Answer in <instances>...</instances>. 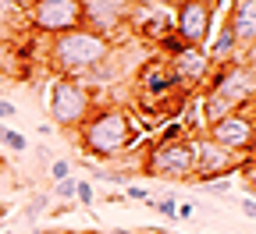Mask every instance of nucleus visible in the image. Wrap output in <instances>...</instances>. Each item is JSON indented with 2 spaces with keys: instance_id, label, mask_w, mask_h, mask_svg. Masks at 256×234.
I'll return each instance as SVG.
<instances>
[{
  "instance_id": "f257e3e1",
  "label": "nucleus",
  "mask_w": 256,
  "mask_h": 234,
  "mask_svg": "<svg viewBox=\"0 0 256 234\" xmlns=\"http://www.w3.org/2000/svg\"><path fill=\"white\" fill-rule=\"evenodd\" d=\"M75 131H78L82 153L92 156L96 163H107V160H118V156L128 153V149H136L146 128H142L132 114H128L124 107H114V103L100 107V103H96L92 114H89Z\"/></svg>"
},
{
  "instance_id": "f03ea898",
  "label": "nucleus",
  "mask_w": 256,
  "mask_h": 234,
  "mask_svg": "<svg viewBox=\"0 0 256 234\" xmlns=\"http://www.w3.org/2000/svg\"><path fill=\"white\" fill-rule=\"evenodd\" d=\"M114 50H118V43H110L107 36H96L89 28H72L64 36L46 39V64L54 68V75L86 78L100 64H107L114 57Z\"/></svg>"
},
{
  "instance_id": "7ed1b4c3",
  "label": "nucleus",
  "mask_w": 256,
  "mask_h": 234,
  "mask_svg": "<svg viewBox=\"0 0 256 234\" xmlns=\"http://www.w3.org/2000/svg\"><path fill=\"white\" fill-rule=\"evenodd\" d=\"M92 107H96L92 89H89L82 78L54 75L50 92H46V110H50L54 128H78V124L92 114Z\"/></svg>"
},
{
  "instance_id": "20e7f679",
  "label": "nucleus",
  "mask_w": 256,
  "mask_h": 234,
  "mask_svg": "<svg viewBox=\"0 0 256 234\" xmlns=\"http://www.w3.org/2000/svg\"><path fill=\"white\" fill-rule=\"evenodd\" d=\"M142 174L160 178V181H196V153H192V139L153 142V149L142 160Z\"/></svg>"
},
{
  "instance_id": "39448f33",
  "label": "nucleus",
  "mask_w": 256,
  "mask_h": 234,
  "mask_svg": "<svg viewBox=\"0 0 256 234\" xmlns=\"http://www.w3.org/2000/svg\"><path fill=\"white\" fill-rule=\"evenodd\" d=\"M206 89L220 96L232 110H249L256 103V64L249 60H232L206 78Z\"/></svg>"
},
{
  "instance_id": "423d86ee",
  "label": "nucleus",
  "mask_w": 256,
  "mask_h": 234,
  "mask_svg": "<svg viewBox=\"0 0 256 234\" xmlns=\"http://www.w3.org/2000/svg\"><path fill=\"white\" fill-rule=\"evenodd\" d=\"M25 21L36 36H64L72 28H82L78 0H25Z\"/></svg>"
},
{
  "instance_id": "0eeeda50",
  "label": "nucleus",
  "mask_w": 256,
  "mask_h": 234,
  "mask_svg": "<svg viewBox=\"0 0 256 234\" xmlns=\"http://www.w3.org/2000/svg\"><path fill=\"white\" fill-rule=\"evenodd\" d=\"M78 7H82V28L96 32V36L118 43L121 32H128L132 0H78Z\"/></svg>"
},
{
  "instance_id": "6e6552de",
  "label": "nucleus",
  "mask_w": 256,
  "mask_h": 234,
  "mask_svg": "<svg viewBox=\"0 0 256 234\" xmlns=\"http://www.w3.org/2000/svg\"><path fill=\"white\" fill-rule=\"evenodd\" d=\"M192 153H196V181H214V178H228L246 163V156L224 149L220 142H214L206 131L203 135H192Z\"/></svg>"
},
{
  "instance_id": "1a4fd4ad",
  "label": "nucleus",
  "mask_w": 256,
  "mask_h": 234,
  "mask_svg": "<svg viewBox=\"0 0 256 234\" xmlns=\"http://www.w3.org/2000/svg\"><path fill=\"white\" fill-rule=\"evenodd\" d=\"M128 32L139 36L142 43H160L174 32V7H164L156 0H132L128 11Z\"/></svg>"
},
{
  "instance_id": "9d476101",
  "label": "nucleus",
  "mask_w": 256,
  "mask_h": 234,
  "mask_svg": "<svg viewBox=\"0 0 256 234\" xmlns=\"http://www.w3.org/2000/svg\"><path fill=\"white\" fill-rule=\"evenodd\" d=\"M206 135L214 142H220L224 149L238 153V156L256 153V114L252 110H235L228 117H220L217 124H210Z\"/></svg>"
},
{
  "instance_id": "9b49d317",
  "label": "nucleus",
  "mask_w": 256,
  "mask_h": 234,
  "mask_svg": "<svg viewBox=\"0 0 256 234\" xmlns=\"http://www.w3.org/2000/svg\"><path fill=\"white\" fill-rule=\"evenodd\" d=\"M214 7H206L203 0H182L174 7V36L185 46H200L206 50V39L214 32Z\"/></svg>"
},
{
  "instance_id": "f8f14e48",
  "label": "nucleus",
  "mask_w": 256,
  "mask_h": 234,
  "mask_svg": "<svg viewBox=\"0 0 256 234\" xmlns=\"http://www.w3.org/2000/svg\"><path fill=\"white\" fill-rule=\"evenodd\" d=\"M136 89H139V99H142V103H164V99L185 92L182 82H178L174 71H171V64H168L164 57H153V60L142 64L139 75H136Z\"/></svg>"
},
{
  "instance_id": "ddd939ff",
  "label": "nucleus",
  "mask_w": 256,
  "mask_h": 234,
  "mask_svg": "<svg viewBox=\"0 0 256 234\" xmlns=\"http://www.w3.org/2000/svg\"><path fill=\"white\" fill-rule=\"evenodd\" d=\"M171 71H174V78L182 82V89L188 92V89H196L200 82H206L210 78V57H206V50H200V46H185L182 53H174L171 60Z\"/></svg>"
},
{
  "instance_id": "4468645a",
  "label": "nucleus",
  "mask_w": 256,
  "mask_h": 234,
  "mask_svg": "<svg viewBox=\"0 0 256 234\" xmlns=\"http://www.w3.org/2000/svg\"><path fill=\"white\" fill-rule=\"evenodd\" d=\"M224 25H228V32L235 36L242 57L249 50H256V0H235L228 18H224Z\"/></svg>"
},
{
  "instance_id": "2eb2a0df",
  "label": "nucleus",
  "mask_w": 256,
  "mask_h": 234,
  "mask_svg": "<svg viewBox=\"0 0 256 234\" xmlns=\"http://www.w3.org/2000/svg\"><path fill=\"white\" fill-rule=\"evenodd\" d=\"M206 43H210V46H206V57H210L214 68H220V64H232V60H246L242 50H238V43H235V36L228 32V25H220L217 36L206 39Z\"/></svg>"
},
{
  "instance_id": "dca6fc26",
  "label": "nucleus",
  "mask_w": 256,
  "mask_h": 234,
  "mask_svg": "<svg viewBox=\"0 0 256 234\" xmlns=\"http://www.w3.org/2000/svg\"><path fill=\"white\" fill-rule=\"evenodd\" d=\"M75 188H78V178L72 174V178H64L50 188V199H57V203H75Z\"/></svg>"
},
{
  "instance_id": "f3484780",
  "label": "nucleus",
  "mask_w": 256,
  "mask_h": 234,
  "mask_svg": "<svg viewBox=\"0 0 256 234\" xmlns=\"http://www.w3.org/2000/svg\"><path fill=\"white\" fill-rule=\"evenodd\" d=\"M0 142H4L8 149H14V153H25V149H28L25 135H22V131H14V128H8L4 121H0Z\"/></svg>"
},
{
  "instance_id": "a211bd4d",
  "label": "nucleus",
  "mask_w": 256,
  "mask_h": 234,
  "mask_svg": "<svg viewBox=\"0 0 256 234\" xmlns=\"http://www.w3.org/2000/svg\"><path fill=\"white\" fill-rule=\"evenodd\" d=\"M150 206H153L160 217H168V220H178V199H174V195H160V199H150Z\"/></svg>"
},
{
  "instance_id": "6ab92c4d",
  "label": "nucleus",
  "mask_w": 256,
  "mask_h": 234,
  "mask_svg": "<svg viewBox=\"0 0 256 234\" xmlns=\"http://www.w3.org/2000/svg\"><path fill=\"white\" fill-rule=\"evenodd\" d=\"M200 188H203L206 195H220V199H228L235 185H232V174H228V178H214V181H203Z\"/></svg>"
},
{
  "instance_id": "aec40b11",
  "label": "nucleus",
  "mask_w": 256,
  "mask_h": 234,
  "mask_svg": "<svg viewBox=\"0 0 256 234\" xmlns=\"http://www.w3.org/2000/svg\"><path fill=\"white\" fill-rule=\"evenodd\" d=\"M75 203H78V206H86V210L96 203V188H92V181H82V178H78V188H75Z\"/></svg>"
},
{
  "instance_id": "412c9836",
  "label": "nucleus",
  "mask_w": 256,
  "mask_h": 234,
  "mask_svg": "<svg viewBox=\"0 0 256 234\" xmlns=\"http://www.w3.org/2000/svg\"><path fill=\"white\" fill-rule=\"evenodd\" d=\"M238 171H242V178H246V192L256 199V160H252V156H246V163L238 167Z\"/></svg>"
},
{
  "instance_id": "4be33fe9",
  "label": "nucleus",
  "mask_w": 256,
  "mask_h": 234,
  "mask_svg": "<svg viewBox=\"0 0 256 234\" xmlns=\"http://www.w3.org/2000/svg\"><path fill=\"white\" fill-rule=\"evenodd\" d=\"M178 139H188V135H185V128H182V121H168L156 142H178Z\"/></svg>"
},
{
  "instance_id": "5701e85b",
  "label": "nucleus",
  "mask_w": 256,
  "mask_h": 234,
  "mask_svg": "<svg viewBox=\"0 0 256 234\" xmlns=\"http://www.w3.org/2000/svg\"><path fill=\"white\" fill-rule=\"evenodd\" d=\"M64 178H72V160H64V156H60V160L50 163V181L57 185V181H64Z\"/></svg>"
},
{
  "instance_id": "b1692460",
  "label": "nucleus",
  "mask_w": 256,
  "mask_h": 234,
  "mask_svg": "<svg viewBox=\"0 0 256 234\" xmlns=\"http://www.w3.org/2000/svg\"><path fill=\"white\" fill-rule=\"evenodd\" d=\"M46 203H50V195H32V203H28V210H25V220H36V217L46 210Z\"/></svg>"
},
{
  "instance_id": "393cba45",
  "label": "nucleus",
  "mask_w": 256,
  "mask_h": 234,
  "mask_svg": "<svg viewBox=\"0 0 256 234\" xmlns=\"http://www.w3.org/2000/svg\"><path fill=\"white\" fill-rule=\"evenodd\" d=\"M124 199H136V203H150V188H142V185H128L124 188Z\"/></svg>"
},
{
  "instance_id": "a878e982",
  "label": "nucleus",
  "mask_w": 256,
  "mask_h": 234,
  "mask_svg": "<svg viewBox=\"0 0 256 234\" xmlns=\"http://www.w3.org/2000/svg\"><path fill=\"white\" fill-rule=\"evenodd\" d=\"M14 117H18V107L11 103V99H0V121L8 124V121H14Z\"/></svg>"
},
{
  "instance_id": "bb28decb",
  "label": "nucleus",
  "mask_w": 256,
  "mask_h": 234,
  "mask_svg": "<svg viewBox=\"0 0 256 234\" xmlns=\"http://www.w3.org/2000/svg\"><path fill=\"white\" fill-rule=\"evenodd\" d=\"M242 213H246V217H252V220H256V199H252V195H249V192H246V195H242Z\"/></svg>"
},
{
  "instance_id": "cd10ccee",
  "label": "nucleus",
  "mask_w": 256,
  "mask_h": 234,
  "mask_svg": "<svg viewBox=\"0 0 256 234\" xmlns=\"http://www.w3.org/2000/svg\"><path fill=\"white\" fill-rule=\"evenodd\" d=\"M196 213V203H178V220H188Z\"/></svg>"
},
{
  "instance_id": "c85d7f7f",
  "label": "nucleus",
  "mask_w": 256,
  "mask_h": 234,
  "mask_svg": "<svg viewBox=\"0 0 256 234\" xmlns=\"http://www.w3.org/2000/svg\"><path fill=\"white\" fill-rule=\"evenodd\" d=\"M104 234H136V231H128V227H110V231H104Z\"/></svg>"
},
{
  "instance_id": "c756f323",
  "label": "nucleus",
  "mask_w": 256,
  "mask_h": 234,
  "mask_svg": "<svg viewBox=\"0 0 256 234\" xmlns=\"http://www.w3.org/2000/svg\"><path fill=\"white\" fill-rule=\"evenodd\" d=\"M156 4H164V7H178L182 0H156Z\"/></svg>"
},
{
  "instance_id": "7c9ffc66",
  "label": "nucleus",
  "mask_w": 256,
  "mask_h": 234,
  "mask_svg": "<svg viewBox=\"0 0 256 234\" xmlns=\"http://www.w3.org/2000/svg\"><path fill=\"white\" fill-rule=\"evenodd\" d=\"M203 4H206V7H214V11H217V7H220V0H203Z\"/></svg>"
}]
</instances>
